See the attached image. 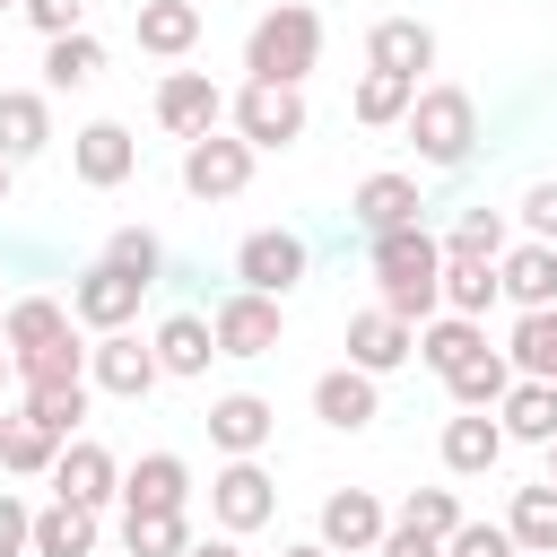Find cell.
I'll list each match as a JSON object with an SVG mask.
<instances>
[{"instance_id":"cell-1","label":"cell","mask_w":557,"mask_h":557,"mask_svg":"<svg viewBox=\"0 0 557 557\" xmlns=\"http://www.w3.org/2000/svg\"><path fill=\"white\" fill-rule=\"evenodd\" d=\"M366 244H374V305H392L400 322H426L444 305V244L426 226H392Z\"/></svg>"},{"instance_id":"cell-8","label":"cell","mask_w":557,"mask_h":557,"mask_svg":"<svg viewBox=\"0 0 557 557\" xmlns=\"http://www.w3.org/2000/svg\"><path fill=\"white\" fill-rule=\"evenodd\" d=\"M278 305H287V296H261V287L218 296V313H209L218 357H270V348H278Z\"/></svg>"},{"instance_id":"cell-39","label":"cell","mask_w":557,"mask_h":557,"mask_svg":"<svg viewBox=\"0 0 557 557\" xmlns=\"http://www.w3.org/2000/svg\"><path fill=\"white\" fill-rule=\"evenodd\" d=\"M26 418L52 426V435L70 444V426L87 418V374H78V383H26Z\"/></svg>"},{"instance_id":"cell-56","label":"cell","mask_w":557,"mask_h":557,"mask_svg":"<svg viewBox=\"0 0 557 557\" xmlns=\"http://www.w3.org/2000/svg\"><path fill=\"white\" fill-rule=\"evenodd\" d=\"M0 9H9V0H0Z\"/></svg>"},{"instance_id":"cell-16","label":"cell","mask_w":557,"mask_h":557,"mask_svg":"<svg viewBox=\"0 0 557 557\" xmlns=\"http://www.w3.org/2000/svg\"><path fill=\"white\" fill-rule=\"evenodd\" d=\"M313 418H322V426H339V435L374 426V418H383L374 374H366V366H331V374H313Z\"/></svg>"},{"instance_id":"cell-10","label":"cell","mask_w":557,"mask_h":557,"mask_svg":"<svg viewBox=\"0 0 557 557\" xmlns=\"http://www.w3.org/2000/svg\"><path fill=\"white\" fill-rule=\"evenodd\" d=\"M235 278H244V287H261V296H287V287L305 278V235H287V226L244 235V244H235Z\"/></svg>"},{"instance_id":"cell-26","label":"cell","mask_w":557,"mask_h":557,"mask_svg":"<svg viewBox=\"0 0 557 557\" xmlns=\"http://www.w3.org/2000/svg\"><path fill=\"white\" fill-rule=\"evenodd\" d=\"M122 505H165V513H183V505H191V470H183V453H139L131 479H122Z\"/></svg>"},{"instance_id":"cell-7","label":"cell","mask_w":557,"mask_h":557,"mask_svg":"<svg viewBox=\"0 0 557 557\" xmlns=\"http://www.w3.org/2000/svg\"><path fill=\"white\" fill-rule=\"evenodd\" d=\"M157 339H131V331H96V348H87V383L96 392H113V400H148L157 392Z\"/></svg>"},{"instance_id":"cell-23","label":"cell","mask_w":557,"mask_h":557,"mask_svg":"<svg viewBox=\"0 0 557 557\" xmlns=\"http://www.w3.org/2000/svg\"><path fill=\"white\" fill-rule=\"evenodd\" d=\"M496 278H505V296H513V313H540V305H557V244H513L505 261H496Z\"/></svg>"},{"instance_id":"cell-42","label":"cell","mask_w":557,"mask_h":557,"mask_svg":"<svg viewBox=\"0 0 557 557\" xmlns=\"http://www.w3.org/2000/svg\"><path fill=\"white\" fill-rule=\"evenodd\" d=\"M87 374V348L78 339H61V348H35V357H17V383H78Z\"/></svg>"},{"instance_id":"cell-49","label":"cell","mask_w":557,"mask_h":557,"mask_svg":"<svg viewBox=\"0 0 557 557\" xmlns=\"http://www.w3.org/2000/svg\"><path fill=\"white\" fill-rule=\"evenodd\" d=\"M278 557H339V548H322V540H305V548H278Z\"/></svg>"},{"instance_id":"cell-43","label":"cell","mask_w":557,"mask_h":557,"mask_svg":"<svg viewBox=\"0 0 557 557\" xmlns=\"http://www.w3.org/2000/svg\"><path fill=\"white\" fill-rule=\"evenodd\" d=\"M505 548H513L505 522H461V531L444 540V557H505Z\"/></svg>"},{"instance_id":"cell-37","label":"cell","mask_w":557,"mask_h":557,"mask_svg":"<svg viewBox=\"0 0 557 557\" xmlns=\"http://www.w3.org/2000/svg\"><path fill=\"white\" fill-rule=\"evenodd\" d=\"M496 296H505L496 261H453V252H444V313H470V322H479Z\"/></svg>"},{"instance_id":"cell-52","label":"cell","mask_w":557,"mask_h":557,"mask_svg":"<svg viewBox=\"0 0 557 557\" xmlns=\"http://www.w3.org/2000/svg\"><path fill=\"white\" fill-rule=\"evenodd\" d=\"M548 487H557V444H548Z\"/></svg>"},{"instance_id":"cell-13","label":"cell","mask_w":557,"mask_h":557,"mask_svg":"<svg viewBox=\"0 0 557 557\" xmlns=\"http://www.w3.org/2000/svg\"><path fill=\"white\" fill-rule=\"evenodd\" d=\"M52 496H70V505H113L122 496V470H113V453L96 444V435H70L61 444V461H52Z\"/></svg>"},{"instance_id":"cell-34","label":"cell","mask_w":557,"mask_h":557,"mask_svg":"<svg viewBox=\"0 0 557 557\" xmlns=\"http://www.w3.org/2000/svg\"><path fill=\"white\" fill-rule=\"evenodd\" d=\"M487 348V331L470 322V313H435V322H418V357L435 366V374H453V366H470Z\"/></svg>"},{"instance_id":"cell-50","label":"cell","mask_w":557,"mask_h":557,"mask_svg":"<svg viewBox=\"0 0 557 557\" xmlns=\"http://www.w3.org/2000/svg\"><path fill=\"white\" fill-rule=\"evenodd\" d=\"M9 183H17V165H9V157H0V209H9Z\"/></svg>"},{"instance_id":"cell-38","label":"cell","mask_w":557,"mask_h":557,"mask_svg":"<svg viewBox=\"0 0 557 557\" xmlns=\"http://www.w3.org/2000/svg\"><path fill=\"white\" fill-rule=\"evenodd\" d=\"M453 261H505V209H461L453 235H444Z\"/></svg>"},{"instance_id":"cell-5","label":"cell","mask_w":557,"mask_h":557,"mask_svg":"<svg viewBox=\"0 0 557 557\" xmlns=\"http://www.w3.org/2000/svg\"><path fill=\"white\" fill-rule=\"evenodd\" d=\"M252 139L244 131H200V139H183V191L191 200H235L244 183H252Z\"/></svg>"},{"instance_id":"cell-2","label":"cell","mask_w":557,"mask_h":557,"mask_svg":"<svg viewBox=\"0 0 557 557\" xmlns=\"http://www.w3.org/2000/svg\"><path fill=\"white\" fill-rule=\"evenodd\" d=\"M313 61H322V9L278 0V9L252 17V35H244V70H252V78H287V87H305Z\"/></svg>"},{"instance_id":"cell-19","label":"cell","mask_w":557,"mask_h":557,"mask_svg":"<svg viewBox=\"0 0 557 557\" xmlns=\"http://www.w3.org/2000/svg\"><path fill=\"white\" fill-rule=\"evenodd\" d=\"M278 435V409L261 400V392H226V400H209V444L235 461V453H261Z\"/></svg>"},{"instance_id":"cell-41","label":"cell","mask_w":557,"mask_h":557,"mask_svg":"<svg viewBox=\"0 0 557 557\" xmlns=\"http://www.w3.org/2000/svg\"><path fill=\"white\" fill-rule=\"evenodd\" d=\"M400 522H418V531H435V540H453V531H461V496H453V487H409V505H400Z\"/></svg>"},{"instance_id":"cell-32","label":"cell","mask_w":557,"mask_h":557,"mask_svg":"<svg viewBox=\"0 0 557 557\" xmlns=\"http://www.w3.org/2000/svg\"><path fill=\"white\" fill-rule=\"evenodd\" d=\"M505 357H513V374H531V383H557V305H540V313H513V339H505Z\"/></svg>"},{"instance_id":"cell-21","label":"cell","mask_w":557,"mask_h":557,"mask_svg":"<svg viewBox=\"0 0 557 557\" xmlns=\"http://www.w3.org/2000/svg\"><path fill=\"white\" fill-rule=\"evenodd\" d=\"M131 35H139V52L183 61V52L200 44V0H139V9H131Z\"/></svg>"},{"instance_id":"cell-55","label":"cell","mask_w":557,"mask_h":557,"mask_svg":"<svg viewBox=\"0 0 557 557\" xmlns=\"http://www.w3.org/2000/svg\"><path fill=\"white\" fill-rule=\"evenodd\" d=\"M0 313H9V305H0Z\"/></svg>"},{"instance_id":"cell-51","label":"cell","mask_w":557,"mask_h":557,"mask_svg":"<svg viewBox=\"0 0 557 557\" xmlns=\"http://www.w3.org/2000/svg\"><path fill=\"white\" fill-rule=\"evenodd\" d=\"M9 374H17V357H9V348H0V392H9Z\"/></svg>"},{"instance_id":"cell-4","label":"cell","mask_w":557,"mask_h":557,"mask_svg":"<svg viewBox=\"0 0 557 557\" xmlns=\"http://www.w3.org/2000/svg\"><path fill=\"white\" fill-rule=\"evenodd\" d=\"M226 113L252 148H296L305 139V87H287V78H244Z\"/></svg>"},{"instance_id":"cell-25","label":"cell","mask_w":557,"mask_h":557,"mask_svg":"<svg viewBox=\"0 0 557 557\" xmlns=\"http://www.w3.org/2000/svg\"><path fill=\"white\" fill-rule=\"evenodd\" d=\"M496 418H505V444H557V383L513 374V392L496 400Z\"/></svg>"},{"instance_id":"cell-14","label":"cell","mask_w":557,"mask_h":557,"mask_svg":"<svg viewBox=\"0 0 557 557\" xmlns=\"http://www.w3.org/2000/svg\"><path fill=\"white\" fill-rule=\"evenodd\" d=\"M383 531H392L383 496H366V487L322 496V548H339V557H374V548H383Z\"/></svg>"},{"instance_id":"cell-27","label":"cell","mask_w":557,"mask_h":557,"mask_svg":"<svg viewBox=\"0 0 557 557\" xmlns=\"http://www.w3.org/2000/svg\"><path fill=\"white\" fill-rule=\"evenodd\" d=\"M35 557H96V505L52 496V505L35 513Z\"/></svg>"},{"instance_id":"cell-48","label":"cell","mask_w":557,"mask_h":557,"mask_svg":"<svg viewBox=\"0 0 557 557\" xmlns=\"http://www.w3.org/2000/svg\"><path fill=\"white\" fill-rule=\"evenodd\" d=\"M183 557H244V548H235V531H218V540H191Z\"/></svg>"},{"instance_id":"cell-30","label":"cell","mask_w":557,"mask_h":557,"mask_svg":"<svg viewBox=\"0 0 557 557\" xmlns=\"http://www.w3.org/2000/svg\"><path fill=\"white\" fill-rule=\"evenodd\" d=\"M122 548L131 557H183L191 548V522L165 513V505H122Z\"/></svg>"},{"instance_id":"cell-31","label":"cell","mask_w":557,"mask_h":557,"mask_svg":"<svg viewBox=\"0 0 557 557\" xmlns=\"http://www.w3.org/2000/svg\"><path fill=\"white\" fill-rule=\"evenodd\" d=\"M505 531H513V548H531V557H557V487L540 479V487H513V505H505Z\"/></svg>"},{"instance_id":"cell-54","label":"cell","mask_w":557,"mask_h":557,"mask_svg":"<svg viewBox=\"0 0 557 557\" xmlns=\"http://www.w3.org/2000/svg\"><path fill=\"white\" fill-rule=\"evenodd\" d=\"M0 435H9V418H0Z\"/></svg>"},{"instance_id":"cell-44","label":"cell","mask_w":557,"mask_h":557,"mask_svg":"<svg viewBox=\"0 0 557 557\" xmlns=\"http://www.w3.org/2000/svg\"><path fill=\"white\" fill-rule=\"evenodd\" d=\"M0 557H35V505H17L0 487Z\"/></svg>"},{"instance_id":"cell-12","label":"cell","mask_w":557,"mask_h":557,"mask_svg":"<svg viewBox=\"0 0 557 557\" xmlns=\"http://www.w3.org/2000/svg\"><path fill=\"white\" fill-rule=\"evenodd\" d=\"M418 357V322H400L392 305H366V313H348V366H366V374H392V366H409Z\"/></svg>"},{"instance_id":"cell-11","label":"cell","mask_w":557,"mask_h":557,"mask_svg":"<svg viewBox=\"0 0 557 557\" xmlns=\"http://www.w3.org/2000/svg\"><path fill=\"white\" fill-rule=\"evenodd\" d=\"M139 278L131 270H113V261H96V270H78V287H70V313L87 322V331H131V313H139Z\"/></svg>"},{"instance_id":"cell-53","label":"cell","mask_w":557,"mask_h":557,"mask_svg":"<svg viewBox=\"0 0 557 557\" xmlns=\"http://www.w3.org/2000/svg\"><path fill=\"white\" fill-rule=\"evenodd\" d=\"M505 557H531V548H505Z\"/></svg>"},{"instance_id":"cell-35","label":"cell","mask_w":557,"mask_h":557,"mask_svg":"<svg viewBox=\"0 0 557 557\" xmlns=\"http://www.w3.org/2000/svg\"><path fill=\"white\" fill-rule=\"evenodd\" d=\"M444 392H453L461 409H496V400L513 392V357H505V348H479L470 366H453V374H444Z\"/></svg>"},{"instance_id":"cell-45","label":"cell","mask_w":557,"mask_h":557,"mask_svg":"<svg viewBox=\"0 0 557 557\" xmlns=\"http://www.w3.org/2000/svg\"><path fill=\"white\" fill-rule=\"evenodd\" d=\"M17 9L35 35H78V17H87V0H17Z\"/></svg>"},{"instance_id":"cell-47","label":"cell","mask_w":557,"mask_h":557,"mask_svg":"<svg viewBox=\"0 0 557 557\" xmlns=\"http://www.w3.org/2000/svg\"><path fill=\"white\" fill-rule=\"evenodd\" d=\"M522 226H531V235H540V244H557V174H548V183H531V191H522Z\"/></svg>"},{"instance_id":"cell-40","label":"cell","mask_w":557,"mask_h":557,"mask_svg":"<svg viewBox=\"0 0 557 557\" xmlns=\"http://www.w3.org/2000/svg\"><path fill=\"white\" fill-rule=\"evenodd\" d=\"M104 261H113V270H131L139 287H157V278H165V244H157L148 226H113V244H104Z\"/></svg>"},{"instance_id":"cell-29","label":"cell","mask_w":557,"mask_h":557,"mask_svg":"<svg viewBox=\"0 0 557 557\" xmlns=\"http://www.w3.org/2000/svg\"><path fill=\"white\" fill-rule=\"evenodd\" d=\"M209 357H218V331L200 313H165L157 322V366L165 374H209Z\"/></svg>"},{"instance_id":"cell-24","label":"cell","mask_w":557,"mask_h":557,"mask_svg":"<svg viewBox=\"0 0 557 557\" xmlns=\"http://www.w3.org/2000/svg\"><path fill=\"white\" fill-rule=\"evenodd\" d=\"M44 148H52V104H44L35 87H0V157L26 165V157H44Z\"/></svg>"},{"instance_id":"cell-9","label":"cell","mask_w":557,"mask_h":557,"mask_svg":"<svg viewBox=\"0 0 557 557\" xmlns=\"http://www.w3.org/2000/svg\"><path fill=\"white\" fill-rule=\"evenodd\" d=\"M157 122H165L174 139H200V131H218V122H226V96H218V78H209V70H165V78H157Z\"/></svg>"},{"instance_id":"cell-22","label":"cell","mask_w":557,"mask_h":557,"mask_svg":"<svg viewBox=\"0 0 557 557\" xmlns=\"http://www.w3.org/2000/svg\"><path fill=\"white\" fill-rule=\"evenodd\" d=\"M70 322H78L70 305H52V296H17V305L0 313V339H9V357H35V348H61V339H78Z\"/></svg>"},{"instance_id":"cell-46","label":"cell","mask_w":557,"mask_h":557,"mask_svg":"<svg viewBox=\"0 0 557 557\" xmlns=\"http://www.w3.org/2000/svg\"><path fill=\"white\" fill-rule=\"evenodd\" d=\"M374 557H444V540H435V531H418V522H400V513H392V531H383V548H374Z\"/></svg>"},{"instance_id":"cell-6","label":"cell","mask_w":557,"mask_h":557,"mask_svg":"<svg viewBox=\"0 0 557 557\" xmlns=\"http://www.w3.org/2000/svg\"><path fill=\"white\" fill-rule=\"evenodd\" d=\"M209 513H218V531H235V540H244V531H261V522L278 513V479H270L252 453H235V461L209 479Z\"/></svg>"},{"instance_id":"cell-36","label":"cell","mask_w":557,"mask_h":557,"mask_svg":"<svg viewBox=\"0 0 557 557\" xmlns=\"http://www.w3.org/2000/svg\"><path fill=\"white\" fill-rule=\"evenodd\" d=\"M52 461H61V435L52 426H35L26 409L9 418V435H0V470L9 479H52Z\"/></svg>"},{"instance_id":"cell-20","label":"cell","mask_w":557,"mask_h":557,"mask_svg":"<svg viewBox=\"0 0 557 557\" xmlns=\"http://www.w3.org/2000/svg\"><path fill=\"white\" fill-rule=\"evenodd\" d=\"M505 461V418L496 409H461L453 426H444V470L453 479H487Z\"/></svg>"},{"instance_id":"cell-15","label":"cell","mask_w":557,"mask_h":557,"mask_svg":"<svg viewBox=\"0 0 557 557\" xmlns=\"http://www.w3.org/2000/svg\"><path fill=\"white\" fill-rule=\"evenodd\" d=\"M70 165H78V183H87V191H113V183H131V174H139V139H131L122 122H87V131L70 139Z\"/></svg>"},{"instance_id":"cell-17","label":"cell","mask_w":557,"mask_h":557,"mask_svg":"<svg viewBox=\"0 0 557 557\" xmlns=\"http://www.w3.org/2000/svg\"><path fill=\"white\" fill-rule=\"evenodd\" d=\"M366 70H400V78L435 70V26L426 17H374L366 26Z\"/></svg>"},{"instance_id":"cell-18","label":"cell","mask_w":557,"mask_h":557,"mask_svg":"<svg viewBox=\"0 0 557 557\" xmlns=\"http://www.w3.org/2000/svg\"><path fill=\"white\" fill-rule=\"evenodd\" d=\"M418 174H366L357 191H348V218L366 226V235H392V226H418Z\"/></svg>"},{"instance_id":"cell-3","label":"cell","mask_w":557,"mask_h":557,"mask_svg":"<svg viewBox=\"0 0 557 557\" xmlns=\"http://www.w3.org/2000/svg\"><path fill=\"white\" fill-rule=\"evenodd\" d=\"M409 148L426 157V165H470V148H479V104H470V87H418V104H409Z\"/></svg>"},{"instance_id":"cell-33","label":"cell","mask_w":557,"mask_h":557,"mask_svg":"<svg viewBox=\"0 0 557 557\" xmlns=\"http://www.w3.org/2000/svg\"><path fill=\"white\" fill-rule=\"evenodd\" d=\"M104 78V44L78 26V35H44V87H96Z\"/></svg>"},{"instance_id":"cell-28","label":"cell","mask_w":557,"mask_h":557,"mask_svg":"<svg viewBox=\"0 0 557 557\" xmlns=\"http://www.w3.org/2000/svg\"><path fill=\"white\" fill-rule=\"evenodd\" d=\"M409 104H418V78H400V70H366V78H357V96H348V113H357L366 131L409 122Z\"/></svg>"}]
</instances>
